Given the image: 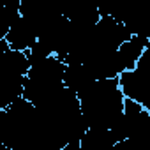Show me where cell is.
I'll use <instances>...</instances> for the list:
<instances>
[{
  "label": "cell",
  "mask_w": 150,
  "mask_h": 150,
  "mask_svg": "<svg viewBox=\"0 0 150 150\" xmlns=\"http://www.w3.org/2000/svg\"><path fill=\"white\" fill-rule=\"evenodd\" d=\"M37 110L51 150H62L69 141H81L88 131L80 97L67 87L37 104Z\"/></svg>",
  "instance_id": "6da1fadb"
},
{
  "label": "cell",
  "mask_w": 150,
  "mask_h": 150,
  "mask_svg": "<svg viewBox=\"0 0 150 150\" xmlns=\"http://www.w3.org/2000/svg\"><path fill=\"white\" fill-rule=\"evenodd\" d=\"M0 143L9 150H51L34 103L18 97L0 110Z\"/></svg>",
  "instance_id": "7a4b0ae2"
},
{
  "label": "cell",
  "mask_w": 150,
  "mask_h": 150,
  "mask_svg": "<svg viewBox=\"0 0 150 150\" xmlns=\"http://www.w3.org/2000/svg\"><path fill=\"white\" fill-rule=\"evenodd\" d=\"M78 97L88 127L111 129L118 117L124 113L125 94L118 78L96 80L90 87L80 92Z\"/></svg>",
  "instance_id": "3957f363"
},
{
  "label": "cell",
  "mask_w": 150,
  "mask_h": 150,
  "mask_svg": "<svg viewBox=\"0 0 150 150\" xmlns=\"http://www.w3.org/2000/svg\"><path fill=\"white\" fill-rule=\"evenodd\" d=\"M65 65L67 64L62 58H58L57 55L32 60L30 69L25 76L23 97L37 106L44 103L46 99L53 97L57 92H60L65 87L64 83Z\"/></svg>",
  "instance_id": "277c9868"
},
{
  "label": "cell",
  "mask_w": 150,
  "mask_h": 150,
  "mask_svg": "<svg viewBox=\"0 0 150 150\" xmlns=\"http://www.w3.org/2000/svg\"><path fill=\"white\" fill-rule=\"evenodd\" d=\"M28 69V55L11 48L4 37L0 39V110L7 108L18 97H23L25 76Z\"/></svg>",
  "instance_id": "5b68a950"
},
{
  "label": "cell",
  "mask_w": 150,
  "mask_h": 150,
  "mask_svg": "<svg viewBox=\"0 0 150 150\" xmlns=\"http://www.w3.org/2000/svg\"><path fill=\"white\" fill-rule=\"evenodd\" d=\"M111 132L118 141L132 139V138H146L150 136V111L138 101L125 97L124 113L113 124Z\"/></svg>",
  "instance_id": "8992f818"
},
{
  "label": "cell",
  "mask_w": 150,
  "mask_h": 150,
  "mask_svg": "<svg viewBox=\"0 0 150 150\" xmlns=\"http://www.w3.org/2000/svg\"><path fill=\"white\" fill-rule=\"evenodd\" d=\"M118 80L125 97L141 103L150 111V44L143 51L136 67L124 71Z\"/></svg>",
  "instance_id": "52a82bcc"
},
{
  "label": "cell",
  "mask_w": 150,
  "mask_h": 150,
  "mask_svg": "<svg viewBox=\"0 0 150 150\" xmlns=\"http://www.w3.org/2000/svg\"><path fill=\"white\" fill-rule=\"evenodd\" d=\"M21 16L30 20L37 28V34L51 21L64 16L65 0H21Z\"/></svg>",
  "instance_id": "ba28073f"
},
{
  "label": "cell",
  "mask_w": 150,
  "mask_h": 150,
  "mask_svg": "<svg viewBox=\"0 0 150 150\" xmlns=\"http://www.w3.org/2000/svg\"><path fill=\"white\" fill-rule=\"evenodd\" d=\"M64 16L78 28H90L101 18V11L96 4V0H65Z\"/></svg>",
  "instance_id": "9c48e42d"
},
{
  "label": "cell",
  "mask_w": 150,
  "mask_h": 150,
  "mask_svg": "<svg viewBox=\"0 0 150 150\" xmlns=\"http://www.w3.org/2000/svg\"><path fill=\"white\" fill-rule=\"evenodd\" d=\"M120 21H124L132 35L150 41V0H131Z\"/></svg>",
  "instance_id": "30bf717a"
},
{
  "label": "cell",
  "mask_w": 150,
  "mask_h": 150,
  "mask_svg": "<svg viewBox=\"0 0 150 150\" xmlns=\"http://www.w3.org/2000/svg\"><path fill=\"white\" fill-rule=\"evenodd\" d=\"M11 48L14 50H20V51H27L30 50L35 41L39 39V34H37V28L34 27V23L30 20H27L25 16H20L9 28V32L6 34L4 37Z\"/></svg>",
  "instance_id": "8fae6325"
},
{
  "label": "cell",
  "mask_w": 150,
  "mask_h": 150,
  "mask_svg": "<svg viewBox=\"0 0 150 150\" xmlns=\"http://www.w3.org/2000/svg\"><path fill=\"white\" fill-rule=\"evenodd\" d=\"M150 44V41L146 37L141 35H132L131 39H127L118 50H117V60H118V67H120V74L124 71H131L136 67L138 60L141 58L143 51L146 50V46Z\"/></svg>",
  "instance_id": "7c38bea8"
},
{
  "label": "cell",
  "mask_w": 150,
  "mask_h": 150,
  "mask_svg": "<svg viewBox=\"0 0 150 150\" xmlns=\"http://www.w3.org/2000/svg\"><path fill=\"white\" fill-rule=\"evenodd\" d=\"M96 81V76L92 74V71L83 64V62H71L65 65V76H64V83L67 88L74 90L76 94L83 92L87 87H90Z\"/></svg>",
  "instance_id": "4fadbf2b"
},
{
  "label": "cell",
  "mask_w": 150,
  "mask_h": 150,
  "mask_svg": "<svg viewBox=\"0 0 150 150\" xmlns=\"http://www.w3.org/2000/svg\"><path fill=\"white\" fill-rule=\"evenodd\" d=\"M81 150H113L117 139L111 129L103 127H88L85 136L81 138Z\"/></svg>",
  "instance_id": "5bb4252c"
},
{
  "label": "cell",
  "mask_w": 150,
  "mask_h": 150,
  "mask_svg": "<svg viewBox=\"0 0 150 150\" xmlns=\"http://www.w3.org/2000/svg\"><path fill=\"white\" fill-rule=\"evenodd\" d=\"M129 2L131 0H96L103 16H113L117 20H122Z\"/></svg>",
  "instance_id": "9a60e30c"
},
{
  "label": "cell",
  "mask_w": 150,
  "mask_h": 150,
  "mask_svg": "<svg viewBox=\"0 0 150 150\" xmlns=\"http://www.w3.org/2000/svg\"><path fill=\"white\" fill-rule=\"evenodd\" d=\"M2 6L7 9H20L21 0H2Z\"/></svg>",
  "instance_id": "2e32d148"
}]
</instances>
